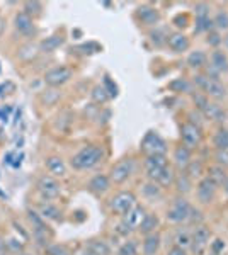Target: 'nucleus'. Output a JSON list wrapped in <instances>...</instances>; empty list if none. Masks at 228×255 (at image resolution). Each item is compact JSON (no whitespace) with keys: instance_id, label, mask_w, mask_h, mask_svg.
Instances as JSON below:
<instances>
[{"instance_id":"1","label":"nucleus","mask_w":228,"mask_h":255,"mask_svg":"<svg viewBox=\"0 0 228 255\" xmlns=\"http://www.w3.org/2000/svg\"><path fill=\"white\" fill-rule=\"evenodd\" d=\"M102 157H104L102 146L90 145V146L82 148L77 155H73L70 164H72V167L77 170H86V169H92L94 165H97L99 162L102 160Z\"/></svg>"},{"instance_id":"6","label":"nucleus","mask_w":228,"mask_h":255,"mask_svg":"<svg viewBox=\"0 0 228 255\" xmlns=\"http://www.w3.org/2000/svg\"><path fill=\"white\" fill-rule=\"evenodd\" d=\"M135 170V162L131 158H123L119 160L111 170V180L114 184H121L133 173Z\"/></svg>"},{"instance_id":"38","label":"nucleus","mask_w":228,"mask_h":255,"mask_svg":"<svg viewBox=\"0 0 228 255\" xmlns=\"http://www.w3.org/2000/svg\"><path fill=\"white\" fill-rule=\"evenodd\" d=\"M196 32H201V31H208L211 28V21L209 17H198L196 19Z\"/></svg>"},{"instance_id":"35","label":"nucleus","mask_w":228,"mask_h":255,"mask_svg":"<svg viewBox=\"0 0 228 255\" xmlns=\"http://www.w3.org/2000/svg\"><path fill=\"white\" fill-rule=\"evenodd\" d=\"M117 255H137V243H135V242H126L119 249Z\"/></svg>"},{"instance_id":"18","label":"nucleus","mask_w":228,"mask_h":255,"mask_svg":"<svg viewBox=\"0 0 228 255\" xmlns=\"http://www.w3.org/2000/svg\"><path fill=\"white\" fill-rule=\"evenodd\" d=\"M109 186H111V182L106 175H95L89 182V189L95 194H104L109 189Z\"/></svg>"},{"instance_id":"26","label":"nucleus","mask_w":228,"mask_h":255,"mask_svg":"<svg viewBox=\"0 0 228 255\" xmlns=\"http://www.w3.org/2000/svg\"><path fill=\"white\" fill-rule=\"evenodd\" d=\"M206 63V55L203 51H193V53L187 57V65L193 66V68H201Z\"/></svg>"},{"instance_id":"5","label":"nucleus","mask_w":228,"mask_h":255,"mask_svg":"<svg viewBox=\"0 0 228 255\" xmlns=\"http://www.w3.org/2000/svg\"><path fill=\"white\" fill-rule=\"evenodd\" d=\"M145 167H146V173H148L150 179L157 182V180L162 177V173L165 172V169L169 167V164H167L165 155H152V157H146Z\"/></svg>"},{"instance_id":"11","label":"nucleus","mask_w":228,"mask_h":255,"mask_svg":"<svg viewBox=\"0 0 228 255\" xmlns=\"http://www.w3.org/2000/svg\"><path fill=\"white\" fill-rule=\"evenodd\" d=\"M38 191L45 199H55L60 196V184L50 175H43L38 180Z\"/></svg>"},{"instance_id":"29","label":"nucleus","mask_w":228,"mask_h":255,"mask_svg":"<svg viewBox=\"0 0 228 255\" xmlns=\"http://www.w3.org/2000/svg\"><path fill=\"white\" fill-rule=\"evenodd\" d=\"M87 249L90 252H94L95 255H109V247L106 245L104 242H99V240H94L87 245Z\"/></svg>"},{"instance_id":"20","label":"nucleus","mask_w":228,"mask_h":255,"mask_svg":"<svg viewBox=\"0 0 228 255\" xmlns=\"http://www.w3.org/2000/svg\"><path fill=\"white\" fill-rule=\"evenodd\" d=\"M160 247V236L159 233H150L146 235L145 242H143V252L145 255H155Z\"/></svg>"},{"instance_id":"27","label":"nucleus","mask_w":228,"mask_h":255,"mask_svg":"<svg viewBox=\"0 0 228 255\" xmlns=\"http://www.w3.org/2000/svg\"><path fill=\"white\" fill-rule=\"evenodd\" d=\"M50 231H48V228L45 227V223H38L34 225V238L38 240V243H41V245H45V243L50 242Z\"/></svg>"},{"instance_id":"51","label":"nucleus","mask_w":228,"mask_h":255,"mask_svg":"<svg viewBox=\"0 0 228 255\" xmlns=\"http://www.w3.org/2000/svg\"><path fill=\"white\" fill-rule=\"evenodd\" d=\"M225 191H227V194H228V179H227V182H225Z\"/></svg>"},{"instance_id":"48","label":"nucleus","mask_w":228,"mask_h":255,"mask_svg":"<svg viewBox=\"0 0 228 255\" xmlns=\"http://www.w3.org/2000/svg\"><path fill=\"white\" fill-rule=\"evenodd\" d=\"M220 41H222V39H220L218 34H211V36L208 38V43H211V44H218Z\"/></svg>"},{"instance_id":"50","label":"nucleus","mask_w":228,"mask_h":255,"mask_svg":"<svg viewBox=\"0 0 228 255\" xmlns=\"http://www.w3.org/2000/svg\"><path fill=\"white\" fill-rule=\"evenodd\" d=\"M82 255H95V254H94V252H90L89 249H86V252H84Z\"/></svg>"},{"instance_id":"36","label":"nucleus","mask_w":228,"mask_h":255,"mask_svg":"<svg viewBox=\"0 0 228 255\" xmlns=\"http://www.w3.org/2000/svg\"><path fill=\"white\" fill-rule=\"evenodd\" d=\"M157 182H159L160 186H171V184L174 182V173H172V170L169 167L165 169V172L162 173V177L157 180Z\"/></svg>"},{"instance_id":"8","label":"nucleus","mask_w":228,"mask_h":255,"mask_svg":"<svg viewBox=\"0 0 228 255\" xmlns=\"http://www.w3.org/2000/svg\"><path fill=\"white\" fill-rule=\"evenodd\" d=\"M70 79H72V70L67 66H57V68L46 72L45 75V82L51 87H60V85L67 84Z\"/></svg>"},{"instance_id":"44","label":"nucleus","mask_w":228,"mask_h":255,"mask_svg":"<svg viewBox=\"0 0 228 255\" xmlns=\"http://www.w3.org/2000/svg\"><path fill=\"white\" fill-rule=\"evenodd\" d=\"M177 189L181 192H189L191 191V182H189V179H187L186 175H182V177H179L177 179Z\"/></svg>"},{"instance_id":"14","label":"nucleus","mask_w":228,"mask_h":255,"mask_svg":"<svg viewBox=\"0 0 228 255\" xmlns=\"http://www.w3.org/2000/svg\"><path fill=\"white\" fill-rule=\"evenodd\" d=\"M145 209L142 208V206H135L133 209H131L128 214H124V223L128 225V227L133 230V228H138L140 225H142V221L145 220Z\"/></svg>"},{"instance_id":"13","label":"nucleus","mask_w":228,"mask_h":255,"mask_svg":"<svg viewBox=\"0 0 228 255\" xmlns=\"http://www.w3.org/2000/svg\"><path fill=\"white\" fill-rule=\"evenodd\" d=\"M167 44L175 53H182V51H186L189 48V39L182 32H174V34L167 36Z\"/></svg>"},{"instance_id":"17","label":"nucleus","mask_w":228,"mask_h":255,"mask_svg":"<svg viewBox=\"0 0 228 255\" xmlns=\"http://www.w3.org/2000/svg\"><path fill=\"white\" fill-rule=\"evenodd\" d=\"M14 24H16V29L19 32H23V34H29V32L34 29V24H32V17L28 16L26 12H21L16 16V21H14Z\"/></svg>"},{"instance_id":"46","label":"nucleus","mask_w":228,"mask_h":255,"mask_svg":"<svg viewBox=\"0 0 228 255\" xmlns=\"http://www.w3.org/2000/svg\"><path fill=\"white\" fill-rule=\"evenodd\" d=\"M145 192L148 196H159L160 194V189L157 186H152V184H148V186H145Z\"/></svg>"},{"instance_id":"34","label":"nucleus","mask_w":228,"mask_h":255,"mask_svg":"<svg viewBox=\"0 0 228 255\" xmlns=\"http://www.w3.org/2000/svg\"><path fill=\"white\" fill-rule=\"evenodd\" d=\"M169 87H171L172 90H175V92H189L191 90L189 82H187V80H184V79L174 80L172 84H169Z\"/></svg>"},{"instance_id":"12","label":"nucleus","mask_w":228,"mask_h":255,"mask_svg":"<svg viewBox=\"0 0 228 255\" xmlns=\"http://www.w3.org/2000/svg\"><path fill=\"white\" fill-rule=\"evenodd\" d=\"M215 192H216V186L208 177L201 180L200 186H198V196H200L201 202H211L213 198H215Z\"/></svg>"},{"instance_id":"7","label":"nucleus","mask_w":228,"mask_h":255,"mask_svg":"<svg viewBox=\"0 0 228 255\" xmlns=\"http://www.w3.org/2000/svg\"><path fill=\"white\" fill-rule=\"evenodd\" d=\"M209 236H211V233H209L208 228L204 227L196 228V231L191 236V249H193L194 254L203 255L206 252V249L209 245Z\"/></svg>"},{"instance_id":"37","label":"nucleus","mask_w":228,"mask_h":255,"mask_svg":"<svg viewBox=\"0 0 228 255\" xmlns=\"http://www.w3.org/2000/svg\"><path fill=\"white\" fill-rule=\"evenodd\" d=\"M213 22H215L218 29H228V14L227 12H220L218 16L215 17V21Z\"/></svg>"},{"instance_id":"15","label":"nucleus","mask_w":228,"mask_h":255,"mask_svg":"<svg viewBox=\"0 0 228 255\" xmlns=\"http://www.w3.org/2000/svg\"><path fill=\"white\" fill-rule=\"evenodd\" d=\"M45 165H46L48 172L53 173V175H57V177H63L65 173H67V165H65V162L61 160L60 157H48Z\"/></svg>"},{"instance_id":"10","label":"nucleus","mask_w":228,"mask_h":255,"mask_svg":"<svg viewBox=\"0 0 228 255\" xmlns=\"http://www.w3.org/2000/svg\"><path fill=\"white\" fill-rule=\"evenodd\" d=\"M189 216H191V206L184 199H177L167 213V220L172 221V223H182Z\"/></svg>"},{"instance_id":"40","label":"nucleus","mask_w":228,"mask_h":255,"mask_svg":"<svg viewBox=\"0 0 228 255\" xmlns=\"http://www.w3.org/2000/svg\"><path fill=\"white\" fill-rule=\"evenodd\" d=\"M216 162L220 167H228V150H218L216 151Z\"/></svg>"},{"instance_id":"47","label":"nucleus","mask_w":228,"mask_h":255,"mask_svg":"<svg viewBox=\"0 0 228 255\" xmlns=\"http://www.w3.org/2000/svg\"><path fill=\"white\" fill-rule=\"evenodd\" d=\"M167 255H187L186 252H184V249H179V247H174V249L169 250Z\"/></svg>"},{"instance_id":"2","label":"nucleus","mask_w":228,"mask_h":255,"mask_svg":"<svg viewBox=\"0 0 228 255\" xmlns=\"http://www.w3.org/2000/svg\"><path fill=\"white\" fill-rule=\"evenodd\" d=\"M109 206H111V209L116 214H123L124 216V214H128L137 206V198H135L133 192H128V191L119 192V194H116L111 199Z\"/></svg>"},{"instance_id":"28","label":"nucleus","mask_w":228,"mask_h":255,"mask_svg":"<svg viewBox=\"0 0 228 255\" xmlns=\"http://www.w3.org/2000/svg\"><path fill=\"white\" fill-rule=\"evenodd\" d=\"M213 142L216 150H228V129H218Z\"/></svg>"},{"instance_id":"3","label":"nucleus","mask_w":228,"mask_h":255,"mask_svg":"<svg viewBox=\"0 0 228 255\" xmlns=\"http://www.w3.org/2000/svg\"><path fill=\"white\" fill-rule=\"evenodd\" d=\"M194 82L200 85L201 88L213 99H225L227 97V88L223 87L218 80L215 79H209V77H203V75H198L194 79Z\"/></svg>"},{"instance_id":"16","label":"nucleus","mask_w":228,"mask_h":255,"mask_svg":"<svg viewBox=\"0 0 228 255\" xmlns=\"http://www.w3.org/2000/svg\"><path fill=\"white\" fill-rule=\"evenodd\" d=\"M138 17H140V21H142L143 24H146V26H153V24H157V22L160 21L159 10L153 9V7H140Z\"/></svg>"},{"instance_id":"19","label":"nucleus","mask_w":228,"mask_h":255,"mask_svg":"<svg viewBox=\"0 0 228 255\" xmlns=\"http://www.w3.org/2000/svg\"><path fill=\"white\" fill-rule=\"evenodd\" d=\"M201 111H203V114L208 117V119H213V121H223L227 116L225 111H223L218 104H209V102Z\"/></svg>"},{"instance_id":"31","label":"nucleus","mask_w":228,"mask_h":255,"mask_svg":"<svg viewBox=\"0 0 228 255\" xmlns=\"http://www.w3.org/2000/svg\"><path fill=\"white\" fill-rule=\"evenodd\" d=\"M175 247H179V249L191 247V235L187 233L186 230H181L177 235H175Z\"/></svg>"},{"instance_id":"21","label":"nucleus","mask_w":228,"mask_h":255,"mask_svg":"<svg viewBox=\"0 0 228 255\" xmlns=\"http://www.w3.org/2000/svg\"><path fill=\"white\" fill-rule=\"evenodd\" d=\"M174 160H175V164H177L179 169H186L187 165L191 164L189 162L191 160V150L187 148V146L181 145L177 150L174 151Z\"/></svg>"},{"instance_id":"4","label":"nucleus","mask_w":228,"mask_h":255,"mask_svg":"<svg viewBox=\"0 0 228 255\" xmlns=\"http://www.w3.org/2000/svg\"><path fill=\"white\" fill-rule=\"evenodd\" d=\"M142 150L146 153V157H152V155H165L167 151V145L160 138L157 133H146L145 138L142 142Z\"/></svg>"},{"instance_id":"43","label":"nucleus","mask_w":228,"mask_h":255,"mask_svg":"<svg viewBox=\"0 0 228 255\" xmlns=\"http://www.w3.org/2000/svg\"><path fill=\"white\" fill-rule=\"evenodd\" d=\"M104 88L108 90L109 97H116V95H117V87L111 82V79H109V77H104Z\"/></svg>"},{"instance_id":"52","label":"nucleus","mask_w":228,"mask_h":255,"mask_svg":"<svg viewBox=\"0 0 228 255\" xmlns=\"http://www.w3.org/2000/svg\"><path fill=\"white\" fill-rule=\"evenodd\" d=\"M225 43H227V46H228V38H227V39H225Z\"/></svg>"},{"instance_id":"25","label":"nucleus","mask_w":228,"mask_h":255,"mask_svg":"<svg viewBox=\"0 0 228 255\" xmlns=\"http://www.w3.org/2000/svg\"><path fill=\"white\" fill-rule=\"evenodd\" d=\"M61 44H63V38H61V36H50V38H46L45 41H41L39 48H41V51L51 53V51L58 50Z\"/></svg>"},{"instance_id":"24","label":"nucleus","mask_w":228,"mask_h":255,"mask_svg":"<svg viewBox=\"0 0 228 255\" xmlns=\"http://www.w3.org/2000/svg\"><path fill=\"white\" fill-rule=\"evenodd\" d=\"M211 65L215 66L218 72H228V58L223 51H215L211 55Z\"/></svg>"},{"instance_id":"22","label":"nucleus","mask_w":228,"mask_h":255,"mask_svg":"<svg viewBox=\"0 0 228 255\" xmlns=\"http://www.w3.org/2000/svg\"><path fill=\"white\" fill-rule=\"evenodd\" d=\"M159 227V218L155 216V214H146L145 220L142 221V225H140V231L145 235H150V233H155V228Z\"/></svg>"},{"instance_id":"32","label":"nucleus","mask_w":228,"mask_h":255,"mask_svg":"<svg viewBox=\"0 0 228 255\" xmlns=\"http://www.w3.org/2000/svg\"><path fill=\"white\" fill-rule=\"evenodd\" d=\"M58 214H60V211H58L55 206L45 204V206H41V214H39V216L48 218V220H58V218H60Z\"/></svg>"},{"instance_id":"9","label":"nucleus","mask_w":228,"mask_h":255,"mask_svg":"<svg viewBox=\"0 0 228 255\" xmlns=\"http://www.w3.org/2000/svg\"><path fill=\"white\" fill-rule=\"evenodd\" d=\"M181 136H182V143L184 146L187 148H194L201 143V131H200V126L198 124H193V123H186L181 129Z\"/></svg>"},{"instance_id":"39","label":"nucleus","mask_w":228,"mask_h":255,"mask_svg":"<svg viewBox=\"0 0 228 255\" xmlns=\"http://www.w3.org/2000/svg\"><path fill=\"white\" fill-rule=\"evenodd\" d=\"M48 255H70V252L63 245H51L48 247Z\"/></svg>"},{"instance_id":"30","label":"nucleus","mask_w":228,"mask_h":255,"mask_svg":"<svg viewBox=\"0 0 228 255\" xmlns=\"http://www.w3.org/2000/svg\"><path fill=\"white\" fill-rule=\"evenodd\" d=\"M92 99H94L95 102H99V104H102V102L108 101L109 94L104 88V85H97V87H94V90H92Z\"/></svg>"},{"instance_id":"45","label":"nucleus","mask_w":228,"mask_h":255,"mask_svg":"<svg viewBox=\"0 0 228 255\" xmlns=\"http://www.w3.org/2000/svg\"><path fill=\"white\" fill-rule=\"evenodd\" d=\"M208 9L209 7L206 3H198L196 5V19L198 17H208Z\"/></svg>"},{"instance_id":"23","label":"nucleus","mask_w":228,"mask_h":255,"mask_svg":"<svg viewBox=\"0 0 228 255\" xmlns=\"http://www.w3.org/2000/svg\"><path fill=\"white\" fill-rule=\"evenodd\" d=\"M208 179L215 184L216 187L222 186V184L227 182V173H225V169L216 165V167H211L209 169V173H208Z\"/></svg>"},{"instance_id":"49","label":"nucleus","mask_w":228,"mask_h":255,"mask_svg":"<svg viewBox=\"0 0 228 255\" xmlns=\"http://www.w3.org/2000/svg\"><path fill=\"white\" fill-rule=\"evenodd\" d=\"M3 29H5V21H3V17H0V36H2Z\"/></svg>"},{"instance_id":"41","label":"nucleus","mask_w":228,"mask_h":255,"mask_svg":"<svg viewBox=\"0 0 228 255\" xmlns=\"http://www.w3.org/2000/svg\"><path fill=\"white\" fill-rule=\"evenodd\" d=\"M201 169H203L201 162H193V164L187 165V173H189L191 177H198L201 175Z\"/></svg>"},{"instance_id":"42","label":"nucleus","mask_w":228,"mask_h":255,"mask_svg":"<svg viewBox=\"0 0 228 255\" xmlns=\"http://www.w3.org/2000/svg\"><path fill=\"white\" fill-rule=\"evenodd\" d=\"M223 250H225V242L223 240H215L211 243V254L213 255H223Z\"/></svg>"},{"instance_id":"33","label":"nucleus","mask_w":228,"mask_h":255,"mask_svg":"<svg viewBox=\"0 0 228 255\" xmlns=\"http://www.w3.org/2000/svg\"><path fill=\"white\" fill-rule=\"evenodd\" d=\"M24 9L28 16H39L43 10V3L41 2H26Z\"/></svg>"}]
</instances>
